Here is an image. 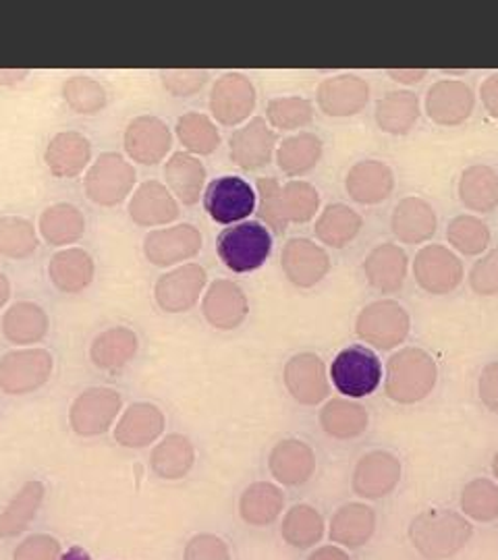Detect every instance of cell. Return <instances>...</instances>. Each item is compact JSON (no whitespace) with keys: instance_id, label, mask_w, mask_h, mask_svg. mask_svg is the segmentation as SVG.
I'll use <instances>...</instances> for the list:
<instances>
[{"instance_id":"cell-17","label":"cell","mask_w":498,"mask_h":560,"mask_svg":"<svg viewBox=\"0 0 498 560\" xmlns=\"http://www.w3.org/2000/svg\"><path fill=\"white\" fill-rule=\"evenodd\" d=\"M320 110L328 117H354L370 102V85L354 73L322 80L316 92Z\"/></svg>"},{"instance_id":"cell-51","label":"cell","mask_w":498,"mask_h":560,"mask_svg":"<svg viewBox=\"0 0 498 560\" xmlns=\"http://www.w3.org/2000/svg\"><path fill=\"white\" fill-rule=\"evenodd\" d=\"M258 189V214L262 221L270 229H275L277 233L287 231V219H285V210H282V187L275 177H259L256 183Z\"/></svg>"},{"instance_id":"cell-55","label":"cell","mask_w":498,"mask_h":560,"mask_svg":"<svg viewBox=\"0 0 498 560\" xmlns=\"http://www.w3.org/2000/svg\"><path fill=\"white\" fill-rule=\"evenodd\" d=\"M60 541L48 534H36L21 541L13 560H60Z\"/></svg>"},{"instance_id":"cell-52","label":"cell","mask_w":498,"mask_h":560,"mask_svg":"<svg viewBox=\"0 0 498 560\" xmlns=\"http://www.w3.org/2000/svg\"><path fill=\"white\" fill-rule=\"evenodd\" d=\"M470 287L478 295H497L498 293V247L486 252L470 270Z\"/></svg>"},{"instance_id":"cell-31","label":"cell","mask_w":498,"mask_h":560,"mask_svg":"<svg viewBox=\"0 0 498 560\" xmlns=\"http://www.w3.org/2000/svg\"><path fill=\"white\" fill-rule=\"evenodd\" d=\"M138 335L125 326H115L99 337L90 347V358L94 365L104 372H119L138 353Z\"/></svg>"},{"instance_id":"cell-54","label":"cell","mask_w":498,"mask_h":560,"mask_svg":"<svg viewBox=\"0 0 498 560\" xmlns=\"http://www.w3.org/2000/svg\"><path fill=\"white\" fill-rule=\"evenodd\" d=\"M208 71L198 69H183V71H162V83L173 96H194L206 83H208Z\"/></svg>"},{"instance_id":"cell-30","label":"cell","mask_w":498,"mask_h":560,"mask_svg":"<svg viewBox=\"0 0 498 560\" xmlns=\"http://www.w3.org/2000/svg\"><path fill=\"white\" fill-rule=\"evenodd\" d=\"M459 200L479 214H488L498 208V173L488 164H472L461 173Z\"/></svg>"},{"instance_id":"cell-50","label":"cell","mask_w":498,"mask_h":560,"mask_svg":"<svg viewBox=\"0 0 498 560\" xmlns=\"http://www.w3.org/2000/svg\"><path fill=\"white\" fill-rule=\"evenodd\" d=\"M65 102L80 115H94L106 104V92L99 81L85 75H76L62 85Z\"/></svg>"},{"instance_id":"cell-38","label":"cell","mask_w":498,"mask_h":560,"mask_svg":"<svg viewBox=\"0 0 498 560\" xmlns=\"http://www.w3.org/2000/svg\"><path fill=\"white\" fill-rule=\"evenodd\" d=\"M419 98L409 90H391L377 102V122L384 133L405 136L419 119Z\"/></svg>"},{"instance_id":"cell-8","label":"cell","mask_w":498,"mask_h":560,"mask_svg":"<svg viewBox=\"0 0 498 560\" xmlns=\"http://www.w3.org/2000/svg\"><path fill=\"white\" fill-rule=\"evenodd\" d=\"M403 465L391 451H370L359 457L351 476V488L359 499L380 501L389 497L401 481Z\"/></svg>"},{"instance_id":"cell-27","label":"cell","mask_w":498,"mask_h":560,"mask_svg":"<svg viewBox=\"0 0 498 560\" xmlns=\"http://www.w3.org/2000/svg\"><path fill=\"white\" fill-rule=\"evenodd\" d=\"M407 254L395 243H380L363 260V275L380 293H397L407 279Z\"/></svg>"},{"instance_id":"cell-34","label":"cell","mask_w":498,"mask_h":560,"mask_svg":"<svg viewBox=\"0 0 498 560\" xmlns=\"http://www.w3.org/2000/svg\"><path fill=\"white\" fill-rule=\"evenodd\" d=\"M94 260L80 247H69L53 256L48 277L62 293H80L94 279Z\"/></svg>"},{"instance_id":"cell-46","label":"cell","mask_w":498,"mask_h":560,"mask_svg":"<svg viewBox=\"0 0 498 560\" xmlns=\"http://www.w3.org/2000/svg\"><path fill=\"white\" fill-rule=\"evenodd\" d=\"M177 136L192 154H212L220 145L219 129L204 113H185L179 117Z\"/></svg>"},{"instance_id":"cell-15","label":"cell","mask_w":498,"mask_h":560,"mask_svg":"<svg viewBox=\"0 0 498 560\" xmlns=\"http://www.w3.org/2000/svg\"><path fill=\"white\" fill-rule=\"evenodd\" d=\"M256 108V88L241 73H227L210 92V110L222 125H240Z\"/></svg>"},{"instance_id":"cell-6","label":"cell","mask_w":498,"mask_h":560,"mask_svg":"<svg viewBox=\"0 0 498 560\" xmlns=\"http://www.w3.org/2000/svg\"><path fill=\"white\" fill-rule=\"evenodd\" d=\"M55 368L46 349H20L0 358V390L7 395H25L44 386Z\"/></svg>"},{"instance_id":"cell-1","label":"cell","mask_w":498,"mask_h":560,"mask_svg":"<svg viewBox=\"0 0 498 560\" xmlns=\"http://www.w3.org/2000/svg\"><path fill=\"white\" fill-rule=\"evenodd\" d=\"M407 534L421 559L447 560L474 538V525L459 511L428 509L412 520Z\"/></svg>"},{"instance_id":"cell-40","label":"cell","mask_w":498,"mask_h":560,"mask_svg":"<svg viewBox=\"0 0 498 560\" xmlns=\"http://www.w3.org/2000/svg\"><path fill=\"white\" fill-rule=\"evenodd\" d=\"M164 177L173 196H177L183 203L192 206L199 201L201 196V189L206 183V166L194 154L177 152L166 162Z\"/></svg>"},{"instance_id":"cell-58","label":"cell","mask_w":498,"mask_h":560,"mask_svg":"<svg viewBox=\"0 0 498 560\" xmlns=\"http://www.w3.org/2000/svg\"><path fill=\"white\" fill-rule=\"evenodd\" d=\"M308 560H351V557L345 548H340L337 544H331V546H322L319 550H314Z\"/></svg>"},{"instance_id":"cell-4","label":"cell","mask_w":498,"mask_h":560,"mask_svg":"<svg viewBox=\"0 0 498 560\" xmlns=\"http://www.w3.org/2000/svg\"><path fill=\"white\" fill-rule=\"evenodd\" d=\"M331 381L347 399H363L382 382V361L372 349L349 345L333 360Z\"/></svg>"},{"instance_id":"cell-39","label":"cell","mask_w":498,"mask_h":560,"mask_svg":"<svg viewBox=\"0 0 498 560\" xmlns=\"http://www.w3.org/2000/svg\"><path fill=\"white\" fill-rule=\"evenodd\" d=\"M361 226L363 219L358 210L347 203H328L320 212L314 231L324 245L340 249L358 237Z\"/></svg>"},{"instance_id":"cell-32","label":"cell","mask_w":498,"mask_h":560,"mask_svg":"<svg viewBox=\"0 0 498 560\" xmlns=\"http://www.w3.org/2000/svg\"><path fill=\"white\" fill-rule=\"evenodd\" d=\"M285 509V492L277 483L256 481L243 490L240 515L252 527H266L279 520Z\"/></svg>"},{"instance_id":"cell-47","label":"cell","mask_w":498,"mask_h":560,"mask_svg":"<svg viewBox=\"0 0 498 560\" xmlns=\"http://www.w3.org/2000/svg\"><path fill=\"white\" fill-rule=\"evenodd\" d=\"M38 247V235L34 224L20 217L0 219V254L13 260L27 258Z\"/></svg>"},{"instance_id":"cell-60","label":"cell","mask_w":498,"mask_h":560,"mask_svg":"<svg viewBox=\"0 0 498 560\" xmlns=\"http://www.w3.org/2000/svg\"><path fill=\"white\" fill-rule=\"evenodd\" d=\"M60 560H92V557H90L83 548H80V546H73V548H69V550L60 557Z\"/></svg>"},{"instance_id":"cell-33","label":"cell","mask_w":498,"mask_h":560,"mask_svg":"<svg viewBox=\"0 0 498 560\" xmlns=\"http://www.w3.org/2000/svg\"><path fill=\"white\" fill-rule=\"evenodd\" d=\"M46 488L38 480L25 481L20 492L0 511V538H15L36 520Z\"/></svg>"},{"instance_id":"cell-16","label":"cell","mask_w":498,"mask_h":560,"mask_svg":"<svg viewBox=\"0 0 498 560\" xmlns=\"http://www.w3.org/2000/svg\"><path fill=\"white\" fill-rule=\"evenodd\" d=\"M426 113L437 125L453 127L472 117L476 96L474 90L459 80H440L426 92Z\"/></svg>"},{"instance_id":"cell-9","label":"cell","mask_w":498,"mask_h":560,"mask_svg":"<svg viewBox=\"0 0 498 560\" xmlns=\"http://www.w3.org/2000/svg\"><path fill=\"white\" fill-rule=\"evenodd\" d=\"M123 399L113 388H88L69 409V423L80 436H99L104 434L113 421L117 420Z\"/></svg>"},{"instance_id":"cell-62","label":"cell","mask_w":498,"mask_h":560,"mask_svg":"<svg viewBox=\"0 0 498 560\" xmlns=\"http://www.w3.org/2000/svg\"><path fill=\"white\" fill-rule=\"evenodd\" d=\"M25 75H27V71H0V83H15Z\"/></svg>"},{"instance_id":"cell-22","label":"cell","mask_w":498,"mask_h":560,"mask_svg":"<svg viewBox=\"0 0 498 560\" xmlns=\"http://www.w3.org/2000/svg\"><path fill=\"white\" fill-rule=\"evenodd\" d=\"M173 145L171 129L159 117H138L125 131V150L136 162L157 164Z\"/></svg>"},{"instance_id":"cell-45","label":"cell","mask_w":498,"mask_h":560,"mask_svg":"<svg viewBox=\"0 0 498 560\" xmlns=\"http://www.w3.org/2000/svg\"><path fill=\"white\" fill-rule=\"evenodd\" d=\"M488 224L474 214H459L447 226V240L463 256H479L490 245Z\"/></svg>"},{"instance_id":"cell-13","label":"cell","mask_w":498,"mask_h":560,"mask_svg":"<svg viewBox=\"0 0 498 560\" xmlns=\"http://www.w3.org/2000/svg\"><path fill=\"white\" fill-rule=\"evenodd\" d=\"M280 264L287 279L301 289H310L328 275L331 256L316 241L293 237L285 243Z\"/></svg>"},{"instance_id":"cell-5","label":"cell","mask_w":498,"mask_h":560,"mask_svg":"<svg viewBox=\"0 0 498 560\" xmlns=\"http://www.w3.org/2000/svg\"><path fill=\"white\" fill-rule=\"evenodd\" d=\"M412 318L409 312L395 300H379L368 303L358 314L356 332L368 345L389 351L409 337Z\"/></svg>"},{"instance_id":"cell-56","label":"cell","mask_w":498,"mask_h":560,"mask_svg":"<svg viewBox=\"0 0 498 560\" xmlns=\"http://www.w3.org/2000/svg\"><path fill=\"white\" fill-rule=\"evenodd\" d=\"M478 395L482 405L498 413V361H490L484 365L478 381Z\"/></svg>"},{"instance_id":"cell-41","label":"cell","mask_w":498,"mask_h":560,"mask_svg":"<svg viewBox=\"0 0 498 560\" xmlns=\"http://www.w3.org/2000/svg\"><path fill=\"white\" fill-rule=\"evenodd\" d=\"M324 517L316 506L296 504L287 511L282 520L280 536L291 548L308 550L324 538Z\"/></svg>"},{"instance_id":"cell-29","label":"cell","mask_w":498,"mask_h":560,"mask_svg":"<svg viewBox=\"0 0 498 560\" xmlns=\"http://www.w3.org/2000/svg\"><path fill=\"white\" fill-rule=\"evenodd\" d=\"M92 159V145L78 131L57 133L46 148V164L60 179L78 177Z\"/></svg>"},{"instance_id":"cell-48","label":"cell","mask_w":498,"mask_h":560,"mask_svg":"<svg viewBox=\"0 0 498 560\" xmlns=\"http://www.w3.org/2000/svg\"><path fill=\"white\" fill-rule=\"evenodd\" d=\"M320 208L319 189L308 180H289L282 187V210L287 222H308Z\"/></svg>"},{"instance_id":"cell-11","label":"cell","mask_w":498,"mask_h":560,"mask_svg":"<svg viewBox=\"0 0 498 560\" xmlns=\"http://www.w3.org/2000/svg\"><path fill=\"white\" fill-rule=\"evenodd\" d=\"M414 277L424 291L447 295L463 280V261L444 245H424L414 260Z\"/></svg>"},{"instance_id":"cell-36","label":"cell","mask_w":498,"mask_h":560,"mask_svg":"<svg viewBox=\"0 0 498 560\" xmlns=\"http://www.w3.org/2000/svg\"><path fill=\"white\" fill-rule=\"evenodd\" d=\"M48 332V316L34 301H18L2 316V335L13 345H34Z\"/></svg>"},{"instance_id":"cell-26","label":"cell","mask_w":498,"mask_h":560,"mask_svg":"<svg viewBox=\"0 0 498 560\" xmlns=\"http://www.w3.org/2000/svg\"><path fill=\"white\" fill-rule=\"evenodd\" d=\"M437 224L439 219L432 203H428L418 196H407L398 201L391 217L393 235L401 243H409V245L432 240L437 233Z\"/></svg>"},{"instance_id":"cell-12","label":"cell","mask_w":498,"mask_h":560,"mask_svg":"<svg viewBox=\"0 0 498 560\" xmlns=\"http://www.w3.org/2000/svg\"><path fill=\"white\" fill-rule=\"evenodd\" d=\"M208 282V275L199 264H183L160 277L154 287L157 303L169 314H181L198 303Z\"/></svg>"},{"instance_id":"cell-20","label":"cell","mask_w":498,"mask_h":560,"mask_svg":"<svg viewBox=\"0 0 498 560\" xmlns=\"http://www.w3.org/2000/svg\"><path fill=\"white\" fill-rule=\"evenodd\" d=\"M201 312L217 330H235L247 318L250 303L238 282L220 279L208 287Z\"/></svg>"},{"instance_id":"cell-59","label":"cell","mask_w":498,"mask_h":560,"mask_svg":"<svg viewBox=\"0 0 498 560\" xmlns=\"http://www.w3.org/2000/svg\"><path fill=\"white\" fill-rule=\"evenodd\" d=\"M386 73L398 83H418L428 75L426 69H389Z\"/></svg>"},{"instance_id":"cell-23","label":"cell","mask_w":498,"mask_h":560,"mask_svg":"<svg viewBox=\"0 0 498 560\" xmlns=\"http://www.w3.org/2000/svg\"><path fill=\"white\" fill-rule=\"evenodd\" d=\"M345 189L349 198L363 206H377L395 189L393 168L382 161H359L349 168Z\"/></svg>"},{"instance_id":"cell-25","label":"cell","mask_w":498,"mask_h":560,"mask_svg":"<svg viewBox=\"0 0 498 560\" xmlns=\"http://www.w3.org/2000/svg\"><path fill=\"white\" fill-rule=\"evenodd\" d=\"M377 511L363 502H347L339 506L331 520L328 536L340 548L356 550L372 540L377 532Z\"/></svg>"},{"instance_id":"cell-57","label":"cell","mask_w":498,"mask_h":560,"mask_svg":"<svg viewBox=\"0 0 498 560\" xmlns=\"http://www.w3.org/2000/svg\"><path fill=\"white\" fill-rule=\"evenodd\" d=\"M479 98L490 117L498 119V73L488 75L479 85Z\"/></svg>"},{"instance_id":"cell-63","label":"cell","mask_w":498,"mask_h":560,"mask_svg":"<svg viewBox=\"0 0 498 560\" xmlns=\"http://www.w3.org/2000/svg\"><path fill=\"white\" fill-rule=\"evenodd\" d=\"M493 474H495L498 481V451L495 453V459H493Z\"/></svg>"},{"instance_id":"cell-3","label":"cell","mask_w":498,"mask_h":560,"mask_svg":"<svg viewBox=\"0 0 498 560\" xmlns=\"http://www.w3.org/2000/svg\"><path fill=\"white\" fill-rule=\"evenodd\" d=\"M273 252V235L262 222H240L219 237V256L233 272L258 270Z\"/></svg>"},{"instance_id":"cell-42","label":"cell","mask_w":498,"mask_h":560,"mask_svg":"<svg viewBox=\"0 0 498 560\" xmlns=\"http://www.w3.org/2000/svg\"><path fill=\"white\" fill-rule=\"evenodd\" d=\"M40 233L50 245H69L83 237L85 219L78 206L55 203L40 214Z\"/></svg>"},{"instance_id":"cell-7","label":"cell","mask_w":498,"mask_h":560,"mask_svg":"<svg viewBox=\"0 0 498 560\" xmlns=\"http://www.w3.org/2000/svg\"><path fill=\"white\" fill-rule=\"evenodd\" d=\"M136 185V168L120 154L106 152L85 175V194L100 206H115L125 200Z\"/></svg>"},{"instance_id":"cell-35","label":"cell","mask_w":498,"mask_h":560,"mask_svg":"<svg viewBox=\"0 0 498 560\" xmlns=\"http://www.w3.org/2000/svg\"><path fill=\"white\" fill-rule=\"evenodd\" d=\"M368 423H370V416L366 407L356 400H328L320 411L322 430L337 441L358 439L368 430Z\"/></svg>"},{"instance_id":"cell-14","label":"cell","mask_w":498,"mask_h":560,"mask_svg":"<svg viewBox=\"0 0 498 560\" xmlns=\"http://www.w3.org/2000/svg\"><path fill=\"white\" fill-rule=\"evenodd\" d=\"M199 249L201 233L189 222L150 231L143 240V254L157 266H173L189 260L199 254Z\"/></svg>"},{"instance_id":"cell-43","label":"cell","mask_w":498,"mask_h":560,"mask_svg":"<svg viewBox=\"0 0 498 560\" xmlns=\"http://www.w3.org/2000/svg\"><path fill=\"white\" fill-rule=\"evenodd\" d=\"M322 159V140L316 133H298L282 141L277 150L279 168L289 175L298 177L312 171Z\"/></svg>"},{"instance_id":"cell-37","label":"cell","mask_w":498,"mask_h":560,"mask_svg":"<svg viewBox=\"0 0 498 560\" xmlns=\"http://www.w3.org/2000/svg\"><path fill=\"white\" fill-rule=\"evenodd\" d=\"M196 463V446L183 434H169L154 446L150 465L162 480L185 478Z\"/></svg>"},{"instance_id":"cell-2","label":"cell","mask_w":498,"mask_h":560,"mask_svg":"<svg viewBox=\"0 0 498 560\" xmlns=\"http://www.w3.org/2000/svg\"><path fill=\"white\" fill-rule=\"evenodd\" d=\"M439 382V365L435 358L419 349L405 347L391 355L384 372L386 397L401 405H414L432 395Z\"/></svg>"},{"instance_id":"cell-49","label":"cell","mask_w":498,"mask_h":560,"mask_svg":"<svg viewBox=\"0 0 498 560\" xmlns=\"http://www.w3.org/2000/svg\"><path fill=\"white\" fill-rule=\"evenodd\" d=\"M266 117L273 127L282 131H293L310 125L314 119V104L299 96L273 98L266 106Z\"/></svg>"},{"instance_id":"cell-61","label":"cell","mask_w":498,"mask_h":560,"mask_svg":"<svg viewBox=\"0 0 498 560\" xmlns=\"http://www.w3.org/2000/svg\"><path fill=\"white\" fill-rule=\"evenodd\" d=\"M9 298H11V284H9V279L0 272V310L9 301Z\"/></svg>"},{"instance_id":"cell-18","label":"cell","mask_w":498,"mask_h":560,"mask_svg":"<svg viewBox=\"0 0 498 560\" xmlns=\"http://www.w3.org/2000/svg\"><path fill=\"white\" fill-rule=\"evenodd\" d=\"M285 386L301 405H319L328 397V378L324 361L316 353H298L285 363Z\"/></svg>"},{"instance_id":"cell-21","label":"cell","mask_w":498,"mask_h":560,"mask_svg":"<svg viewBox=\"0 0 498 560\" xmlns=\"http://www.w3.org/2000/svg\"><path fill=\"white\" fill-rule=\"evenodd\" d=\"M268 467L282 486H303L316 474V453L308 442L285 439L270 451Z\"/></svg>"},{"instance_id":"cell-53","label":"cell","mask_w":498,"mask_h":560,"mask_svg":"<svg viewBox=\"0 0 498 560\" xmlns=\"http://www.w3.org/2000/svg\"><path fill=\"white\" fill-rule=\"evenodd\" d=\"M183 560H233L229 544L215 534H198L187 541Z\"/></svg>"},{"instance_id":"cell-19","label":"cell","mask_w":498,"mask_h":560,"mask_svg":"<svg viewBox=\"0 0 498 560\" xmlns=\"http://www.w3.org/2000/svg\"><path fill=\"white\" fill-rule=\"evenodd\" d=\"M277 133L268 127V122L256 117L245 122L233 136H231V161L235 162L243 171H256L273 161L275 148H277Z\"/></svg>"},{"instance_id":"cell-44","label":"cell","mask_w":498,"mask_h":560,"mask_svg":"<svg viewBox=\"0 0 498 560\" xmlns=\"http://www.w3.org/2000/svg\"><path fill=\"white\" fill-rule=\"evenodd\" d=\"M461 513L470 521L493 523L498 520V483L476 478L461 490Z\"/></svg>"},{"instance_id":"cell-28","label":"cell","mask_w":498,"mask_h":560,"mask_svg":"<svg viewBox=\"0 0 498 560\" xmlns=\"http://www.w3.org/2000/svg\"><path fill=\"white\" fill-rule=\"evenodd\" d=\"M129 217L141 226L169 224L179 217V203L160 180H146L129 201Z\"/></svg>"},{"instance_id":"cell-24","label":"cell","mask_w":498,"mask_h":560,"mask_svg":"<svg viewBox=\"0 0 498 560\" xmlns=\"http://www.w3.org/2000/svg\"><path fill=\"white\" fill-rule=\"evenodd\" d=\"M164 413L154 402H134L129 405L115 428V441L127 448H143L159 441L164 432Z\"/></svg>"},{"instance_id":"cell-10","label":"cell","mask_w":498,"mask_h":560,"mask_svg":"<svg viewBox=\"0 0 498 560\" xmlns=\"http://www.w3.org/2000/svg\"><path fill=\"white\" fill-rule=\"evenodd\" d=\"M204 206L212 221L233 224L254 212L256 194L247 180L235 175H224L208 185L204 194Z\"/></svg>"}]
</instances>
